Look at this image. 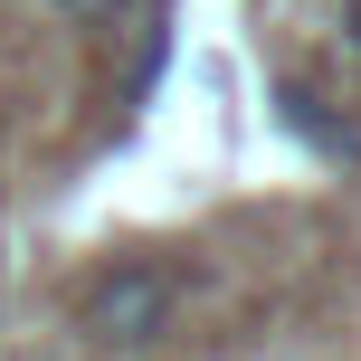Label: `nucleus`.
<instances>
[{
  "instance_id": "nucleus-1",
  "label": "nucleus",
  "mask_w": 361,
  "mask_h": 361,
  "mask_svg": "<svg viewBox=\"0 0 361 361\" xmlns=\"http://www.w3.org/2000/svg\"><path fill=\"white\" fill-rule=\"evenodd\" d=\"M180 295H190V276H180V267L114 257V267L76 295V333H86L95 352H152V343L180 324Z\"/></svg>"
},
{
  "instance_id": "nucleus-4",
  "label": "nucleus",
  "mask_w": 361,
  "mask_h": 361,
  "mask_svg": "<svg viewBox=\"0 0 361 361\" xmlns=\"http://www.w3.org/2000/svg\"><path fill=\"white\" fill-rule=\"evenodd\" d=\"M48 19H67V29H86V38H124L133 0H48Z\"/></svg>"
},
{
  "instance_id": "nucleus-5",
  "label": "nucleus",
  "mask_w": 361,
  "mask_h": 361,
  "mask_svg": "<svg viewBox=\"0 0 361 361\" xmlns=\"http://www.w3.org/2000/svg\"><path fill=\"white\" fill-rule=\"evenodd\" d=\"M333 10H343V48L361 57V0H333Z\"/></svg>"
},
{
  "instance_id": "nucleus-3",
  "label": "nucleus",
  "mask_w": 361,
  "mask_h": 361,
  "mask_svg": "<svg viewBox=\"0 0 361 361\" xmlns=\"http://www.w3.org/2000/svg\"><path fill=\"white\" fill-rule=\"evenodd\" d=\"M133 76H124V95L133 105H152V86H162V67H171V0H133Z\"/></svg>"
},
{
  "instance_id": "nucleus-2",
  "label": "nucleus",
  "mask_w": 361,
  "mask_h": 361,
  "mask_svg": "<svg viewBox=\"0 0 361 361\" xmlns=\"http://www.w3.org/2000/svg\"><path fill=\"white\" fill-rule=\"evenodd\" d=\"M267 114H276V133H295L324 171H361V114H343L314 76H295V67L267 76Z\"/></svg>"
}]
</instances>
